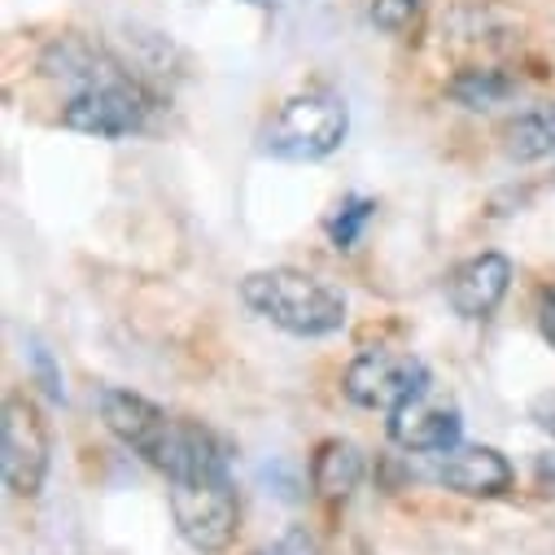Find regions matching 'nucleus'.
I'll return each instance as SVG.
<instances>
[{
    "label": "nucleus",
    "mask_w": 555,
    "mask_h": 555,
    "mask_svg": "<svg viewBox=\"0 0 555 555\" xmlns=\"http://www.w3.org/2000/svg\"><path fill=\"white\" fill-rule=\"evenodd\" d=\"M44 75L70 83L62 101V127L96 141H122L145 131L154 118V92L135 79L118 57H109L88 36H57L44 49Z\"/></svg>",
    "instance_id": "nucleus-1"
},
{
    "label": "nucleus",
    "mask_w": 555,
    "mask_h": 555,
    "mask_svg": "<svg viewBox=\"0 0 555 555\" xmlns=\"http://www.w3.org/2000/svg\"><path fill=\"white\" fill-rule=\"evenodd\" d=\"M96 411L105 429L150 468H158L167 481H184L197 473H219L232 464L228 438H219L202 421H184V415L163 411L154 398L131 393L118 385H105L96 393Z\"/></svg>",
    "instance_id": "nucleus-2"
},
{
    "label": "nucleus",
    "mask_w": 555,
    "mask_h": 555,
    "mask_svg": "<svg viewBox=\"0 0 555 555\" xmlns=\"http://www.w3.org/2000/svg\"><path fill=\"white\" fill-rule=\"evenodd\" d=\"M241 302L289 337H333L346 328V298L302 267H262L241 281Z\"/></svg>",
    "instance_id": "nucleus-3"
},
{
    "label": "nucleus",
    "mask_w": 555,
    "mask_h": 555,
    "mask_svg": "<svg viewBox=\"0 0 555 555\" xmlns=\"http://www.w3.org/2000/svg\"><path fill=\"white\" fill-rule=\"evenodd\" d=\"M346 131H350V109L341 92L311 83L271 109L262 127V150L285 163H320L341 150Z\"/></svg>",
    "instance_id": "nucleus-4"
},
{
    "label": "nucleus",
    "mask_w": 555,
    "mask_h": 555,
    "mask_svg": "<svg viewBox=\"0 0 555 555\" xmlns=\"http://www.w3.org/2000/svg\"><path fill=\"white\" fill-rule=\"evenodd\" d=\"M167 486H171L167 494H171V516H176L180 538L202 555L228 551L236 538V520H241L232 473L219 468V473H197V477L167 481Z\"/></svg>",
    "instance_id": "nucleus-5"
},
{
    "label": "nucleus",
    "mask_w": 555,
    "mask_h": 555,
    "mask_svg": "<svg viewBox=\"0 0 555 555\" xmlns=\"http://www.w3.org/2000/svg\"><path fill=\"white\" fill-rule=\"evenodd\" d=\"M0 468L14 499H36L53 468V434L31 393H5L0 406Z\"/></svg>",
    "instance_id": "nucleus-6"
},
{
    "label": "nucleus",
    "mask_w": 555,
    "mask_h": 555,
    "mask_svg": "<svg viewBox=\"0 0 555 555\" xmlns=\"http://www.w3.org/2000/svg\"><path fill=\"white\" fill-rule=\"evenodd\" d=\"M429 385H434V376H429L425 359L402 354V350H363L350 359V367L341 376L346 398L363 411H393L406 398L425 393Z\"/></svg>",
    "instance_id": "nucleus-7"
},
{
    "label": "nucleus",
    "mask_w": 555,
    "mask_h": 555,
    "mask_svg": "<svg viewBox=\"0 0 555 555\" xmlns=\"http://www.w3.org/2000/svg\"><path fill=\"white\" fill-rule=\"evenodd\" d=\"M464 438V415L460 406L434 398V389L406 398L402 406L389 411V442L411 451V455H438L460 447Z\"/></svg>",
    "instance_id": "nucleus-8"
},
{
    "label": "nucleus",
    "mask_w": 555,
    "mask_h": 555,
    "mask_svg": "<svg viewBox=\"0 0 555 555\" xmlns=\"http://www.w3.org/2000/svg\"><path fill=\"white\" fill-rule=\"evenodd\" d=\"M512 289V258L499 249L473 254L447 275V302L460 320H490Z\"/></svg>",
    "instance_id": "nucleus-9"
},
{
    "label": "nucleus",
    "mask_w": 555,
    "mask_h": 555,
    "mask_svg": "<svg viewBox=\"0 0 555 555\" xmlns=\"http://www.w3.org/2000/svg\"><path fill=\"white\" fill-rule=\"evenodd\" d=\"M434 481L455 490V494H468V499H499L516 486V468L494 447H464L460 442V447L434 455Z\"/></svg>",
    "instance_id": "nucleus-10"
},
{
    "label": "nucleus",
    "mask_w": 555,
    "mask_h": 555,
    "mask_svg": "<svg viewBox=\"0 0 555 555\" xmlns=\"http://www.w3.org/2000/svg\"><path fill=\"white\" fill-rule=\"evenodd\" d=\"M367 473L363 451L350 438H324L311 455V490L328 503H346Z\"/></svg>",
    "instance_id": "nucleus-11"
},
{
    "label": "nucleus",
    "mask_w": 555,
    "mask_h": 555,
    "mask_svg": "<svg viewBox=\"0 0 555 555\" xmlns=\"http://www.w3.org/2000/svg\"><path fill=\"white\" fill-rule=\"evenodd\" d=\"M503 141H507V158H516V163L551 158L555 154V105H529V109H520L507 122Z\"/></svg>",
    "instance_id": "nucleus-12"
},
{
    "label": "nucleus",
    "mask_w": 555,
    "mask_h": 555,
    "mask_svg": "<svg viewBox=\"0 0 555 555\" xmlns=\"http://www.w3.org/2000/svg\"><path fill=\"white\" fill-rule=\"evenodd\" d=\"M516 92V79L507 70H494V66H473L464 70L455 83H451V96L464 105V109H490L499 101H507Z\"/></svg>",
    "instance_id": "nucleus-13"
},
{
    "label": "nucleus",
    "mask_w": 555,
    "mask_h": 555,
    "mask_svg": "<svg viewBox=\"0 0 555 555\" xmlns=\"http://www.w3.org/2000/svg\"><path fill=\"white\" fill-rule=\"evenodd\" d=\"M372 219H376V202H372V197L350 193V197L328 215L324 232H328V241H333L337 249H354V245H359V236H363V228H367Z\"/></svg>",
    "instance_id": "nucleus-14"
},
{
    "label": "nucleus",
    "mask_w": 555,
    "mask_h": 555,
    "mask_svg": "<svg viewBox=\"0 0 555 555\" xmlns=\"http://www.w3.org/2000/svg\"><path fill=\"white\" fill-rule=\"evenodd\" d=\"M367 14H372V27L398 36V31H406L415 23V14H421V0H372Z\"/></svg>",
    "instance_id": "nucleus-15"
},
{
    "label": "nucleus",
    "mask_w": 555,
    "mask_h": 555,
    "mask_svg": "<svg viewBox=\"0 0 555 555\" xmlns=\"http://www.w3.org/2000/svg\"><path fill=\"white\" fill-rule=\"evenodd\" d=\"M254 555H320V551H315V538L307 529H294V533H285L281 542H275L271 551H254Z\"/></svg>",
    "instance_id": "nucleus-16"
},
{
    "label": "nucleus",
    "mask_w": 555,
    "mask_h": 555,
    "mask_svg": "<svg viewBox=\"0 0 555 555\" xmlns=\"http://www.w3.org/2000/svg\"><path fill=\"white\" fill-rule=\"evenodd\" d=\"M538 333H542V341L555 350V285H546L542 294H538Z\"/></svg>",
    "instance_id": "nucleus-17"
},
{
    "label": "nucleus",
    "mask_w": 555,
    "mask_h": 555,
    "mask_svg": "<svg viewBox=\"0 0 555 555\" xmlns=\"http://www.w3.org/2000/svg\"><path fill=\"white\" fill-rule=\"evenodd\" d=\"M31 359H36V372H40V380H44V389H49V398H66V389H62V376H57V367H53V359H49V350L44 346H31Z\"/></svg>",
    "instance_id": "nucleus-18"
},
{
    "label": "nucleus",
    "mask_w": 555,
    "mask_h": 555,
    "mask_svg": "<svg viewBox=\"0 0 555 555\" xmlns=\"http://www.w3.org/2000/svg\"><path fill=\"white\" fill-rule=\"evenodd\" d=\"M529 421H533L542 434L555 438V389H546V393H538V398L529 402Z\"/></svg>",
    "instance_id": "nucleus-19"
},
{
    "label": "nucleus",
    "mask_w": 555,
    "mask_h": 555,
    "mask_svg": "<svg viewBox=\"0 0 555 555\" xmlns=\"http://www.w3.org/2000/svg\"><path fill=\"white\" fill-rule=\"evenodd\" d=\"M538 486L555 494V455H542V460H538Z\"/></svg>",
    "instance_id": "nucleus-20"
},
{
    "label": "nucleus",
    "mask_w": 555,
    "mask_h": 555,
    "mask_svg": "<svg viewBox=\"0 0 555 555\" xmlns=\"http://www.w3.org/2000/svg\"><path fill=\"white\" fill-rule=\"evenodd\" d=\"M245 5H271V0H245Z\"/></svg>",
    "instance_id": "nucleus-21"
}]
</instances>
